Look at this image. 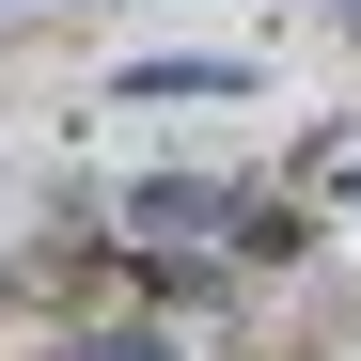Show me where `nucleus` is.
<instances>
[{"mask_svg":"<svg viewBox=\"0 0 361 361\" xmlns=\"http://www.w3.org/2000/svg\"><path fill=\"white\" fill-rule=\"evenodd\" d=\"M126 94H142V110H173V94H252V63H220V47H173V63H126Z\"/></svg>","mask_w":361,"mask_h":361,"instance_id":"1","label":"nucleus"},{"mask_svg":"<svg viewBox=\"0 0 361 361\" xmlns=\"http://www.w3.org/2000/svg\"><path fill=\"white\" fill-rule=\"evenodd\" d=\"M220 220H235V204H220V189H173V173L126 204V235H157V252H173V235H220Z\"/></svg>","mask_w":361,"mask_h":361,"instance_id":"2","label":"nucleus"},{"mask_svg":"<svg viewBox=\"0 0 361 361\" xmlns=\"http://www.w3.org/2000/svg\"><path fill=\"white\" fill-rule=\"evenodd\" d=\"M47 361H173L157 330H94V345H47Z\"/></svg>","mask_w":361,"mask_h":361,"instance_id":"3","label":"nucleus"},{"mask_svg":"<svg viewBox=\"0 0 361 361\" xmlns=\"http://www.w3.org/2000/svg\"><path fill=\"white\" fill-rule=\"evenodd\" d=\"M345 220H361V157H345Z\"/></svg>","mask_w":361,"mask_h":361,"instance_id":"4","label":"nucleus"},{"mask_svg":"<svg viewBox=\"0 0 361 361\" xmlns=\"http://www.w3.org/2000/svg\"><path fill=\"white\" fill-rule=\"evenodd\" d=\"M330 16H345V32H361V0H330Z\"/></svg>","mask_w":361,"mask_h":361,"instance_id":"5","label":"nucleus"}]
</instances>
